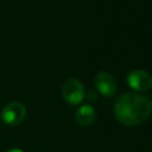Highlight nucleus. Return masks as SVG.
Segmentation results:
<instances>
[{
    "label": "nucleus",
    "mask_w": 152,
    "mask_h": 152,
    "mask_svg": "<svg viewBox=\"0 0 152 152\" xmlns=\"http://www.w3.org/2000/svg\"><path fill=\"white\" fill-rule=\"evenodd\" d=\"M6 152H25V151L21 150V148H19V147H11V148H8Z\"/></svg>",
    "instance_id": "obj_7"
},
{
    "label": "nucleus",
    "mask_w": 152,
    "mask_h": 152,
    "mask_svg": "<svg viewBox=\"0 0 152 152\" xmlns=\"http://www.w3.org/2000/svg\"><path fill=\"white\" fill-rule=\"evenodd\" d=\"M126 83L137 93L147 91L152 88V76L142 69H133L127 74Z\"/></svg>",
    "instance_id": "obj_4"
},
{
    "label": "nucleus",
    "mask_w": 152,
    "mask_h": 152,
    "mask_svg": "<svg viewBox=\"0 0 152 152\" xmlns=\"http://www.w3.org/2000/svg\"><path fill=\"white\" fill-rule=\"evenodd\" d=\"M62 96L69 104H80L86 97L84 86L77 78H68L62 86Z\"/></svg>",
    "instance_id": "obj_3"
},
{
    "label": "nucleus",
    "mask_w": 152,
    "mask_h": 152,
    "mask_svg": "<svg viewBox=\"0 0 152 152\" xmlns=\"http://www.w3.org/2000/svg\"><path fill=\"white\" fill-rule=\"evenodd\" d=\"M94 86H95L96 90L106 97H110V96L115 95V93L118 90V86H116V81H115L114 76L107 71H99L95 75Z\"/></svg>",
    "instance_id": "obj_5"
},
{
    "label": "nucleus",
    "mask_w": 152,
    "mask_h": 152,
    "mask_svg": "<svg viewBox=\"0 0 152 152\" xmlns=\"http://www.w3.org/2000/svg\"><path fill=\"white\" fill-rule=\"evenodd\" d=\"M152 113V101L137 91L121 94L114 103V116L124 126L133 127L145 122Z\"/></svg>",
    "instance_id": "obj_1"
},
{
    "label": "nucleus",
    "mask_w": 152,
    "mask_h": 152,
    "mask_svg": "<svg viewBox=\"0 0 152 152\" xmlns=\"http://www.w3.org/2000/svg\"><path fill=\"white\" fill-rule=\"evenodd\" d=\"M1 121L7 126H18L26 118V107L19 101H12L5 104L0 112Z\"/></svg>",
    "instance_id": "obj_2"
},
{
    "label": "nucleus",
    "mask_w": 152,
    "mask_h": 152,
    "mask_svg": "<svg viewBox=\"0 0 152 152\" xmlns=\"http://www.w3.org/2000/svg\"><path fill=\"white\" fill-rule=\"evenodd\" d=\"M96 119V112L90 103L81 104L75 112V121L83 127L91 125Z\"/></svg>",
    "instance_id": "obj_6"
}]
</instances>
